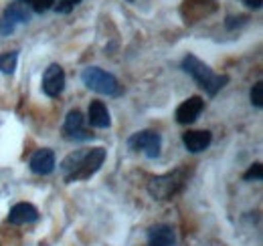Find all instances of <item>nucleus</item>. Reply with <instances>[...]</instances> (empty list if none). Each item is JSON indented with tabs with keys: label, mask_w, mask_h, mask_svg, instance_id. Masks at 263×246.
I'll list each match as a JSON object with an SVG mask.
<instances>
[{
	"label": "nucleus",
	"mask_w": 263,
	"mask_h": 246,
	"mask_svg": "<svg viewBox=\"0 0 263 246\" xmlns=\"http://www.w3.org/2000/svg\"><path fill=\"white\" fill-rule=\"evenodd\" d=\"M243 2H245L249 8H255V10H257V8H261L263 0H243Z\"/></svg>",
	"instance_id": "aec40b11"
},
{
	"label": "nucleus",
	"mask_w": 263,
	"mask_h": 246,
	"mask_svg": "<svg viewBox=\"0 0 263 246\" xmlns=\"http://www.w3.org/2000/svg\"><path fill=\"white\" fill-rule=\"evenodd\" d=\"M202 109H204L202 97L193 95V97H189L186 101H182L176 107V121L180 123V125H191V123H195L198 119V115L202 113Z\"/></svg>",
	"instance_id": "1a4fd4ad"
},
{
	"label": "nucleus",
	"mask_w": 263,
	"mask_h": 246,
	"mask_svg": "<svg viewBox=\"0 0 263 246\" xmlns=\"http://www.w3.org/2000/svg\"><path fill=\"white\" fill-rule=\"evenodd\" d=\"M87 121L91 127H98V129H105L111 125V117H109V111L105 107L103 101H91L89 103V109H87Z\"/></svg>",
	"instance_id": "4468645a"
},
{
	"label": "nucleus",
	"mask_w": 263,
	"mask_h": 246,
	"mask_svg": "<svg viewBox=\"0 0 263 246\" xmlns=\"http://www.w3.org/2000/svg\"><path fill=\"white\" fill-rule=\"evenodd\" d=\"M65 89V71L59 65H49L43 75V93L51 99L59 97Z\"/></svg>",
	"instance_id": "6e6552de"
},
{
	"label": "nucleus",
	"mask_w": 263,
	"mask_h": 246,
	"mask_svg": "<svg viewBox=\"0 0 263 246\" xmlns=\"http://www.w3.org/2000/svg\"><path fill=\"white\" fill-rule=\"evenodd\" d=\"M128 148L132 152H142L146 157L154 159L160 155V148H162V137L158 131H152V129H144V131H138L134 133L130 139H128Z\"/></svg>",
	"instance_id": "39448f33"
},
{
	"label": "nucleus",
	"mask_w": 263,
	"mask_h": 246,
	"mask_svg": "<svg viewBox=\"0 0 263 246\" xmlns=\"http://www.w3.org/2000/svg\"><path fill=\"white\" fill-rule=\"evenodd\" d=\"M31 6H33L34 12H39V14H43V12H47L53 4H57V0H31L29 2Z\"/></svg>",
	"instance_id": "6ab92c4d"
},
{
	"label": "nucleus",
	"mask_w": 263,
	"mask_h": 246,
	"mask_svg": "<svg viewBox=\"0 0 263 246\" xmlns=\"http://www.w3.org/2000/svg\"><path fill=\"white\" fill-rule=\"evenodd\" d=\"M176 234L168 224H156L148 230V246H174Z\"/></svg>",
	"instance_id": "ddd939ff"
},
{
	"label": "nucleus",
	"mask_w": 263,
	"mask_h": 246,
	"mask_svg": "<svg viewBox=\"0 0 263 246\" xmlns=\"http://www.w3.org/2000/svg\"><path fill=\"white\" fill-rule=\"evenodd\" d=\"M81 81H83V85L87 89L99 93V95L118 97L122 93V85L118 83V79L111 73H107V71H103L99 67H87V69H83Z\"/></svg>",
	"instance_id": "20e7f679"
},
{
	"label": "nucleus",
	"mask_w": 263,
	"mask_h": 246,
	"mask_svg": "<svg viewBox=\"0 0 263 246\" xmlns=\"http://www.w3.org/2000/svg\"><path fill=\"white\" fill-rule=\"evenodd\" d=\"M263 178V168H261V163H253L245 174H243V180L245 182H251V180H261Z\"/></svg>",
	"instance_id": "dca6fc26"
},
{
	"label": "nucleus",
	"mask_w": 263,
	"mask_h": 246,
	"mask_svg": "<svg viewBox=\"0 0 263 246\" xmlns=\"http://www.w3.org/2000/svg\"><path fill=\"white\" fill-rule=\"evenodd\" d=\"M211 141H213V135L206 129L204 131H186V133H182V144L191 154L204 152L211 146Z\"/></svg>",
	"instance_id": "f8f14e48"
},
{
	"label": "nucleus",
	"mask_w": 263,
	"mask_h": 246,
	"mask_svg": "<svg viewBox=\"0 0 263 246\" xmlns=\"http://www.w3.org/2000/svg\"><path fill=\"white\" fill-rule=\"evenodd\" d=\"M79 2H81V0H59V2L55 4V10H57L59 14H69Z\"/></svg>",
	"instance_id": "a211bd4d"
},
{
	"label": "nucleus",
	"mask_w": 263,
	"mask_h": 246,
	"mask_svg": "<svg viewBox=\"0 0 263 246\" xmlns=\"http://www.w3.org/2000/svg\"><path fill=\"white\" fill-rule=\"evenodd\" d=\"M21 2H31V0H21Z\"/></svg>",
	"instance_id": "412c9836"
},
{
	"label": "nucleus",
	"mask_w": 263,
	"mask_h": 246,
	"mask_svg": "<svg viewBox=\"0 0 263 246\" xmlns=\"http://www.w3.org/2000/svg\"><path fill=\"white\" fill-rule=\"evenodd\" d=\"M105 161V150L103 148H91V150H75L61 161V174L67 184L89 180Z\"/></svg>",
	"instance_id": "f257e3e1"
},
{
	"label": "nucleus",
	"mask_w": 263,
	"mask_h": 246,
	"mask_svg": "<svg viewBox=\"0 0 263 246\" xmlns=\"http://www.w3.org/2000/svg\"><path fill=\"white\" fill-rule=\"evenodd\" d=\"M189 176H191L189 168L180 166V168H176L168 174L152 178L148 182V192L154 200H170L172 196H176L184 188V184L189 182Z\"/></svg>",
	"instance_id": "7ed1b4c3"
},
{
	"label": "nucleus",
	"mask_w": 263,
	"mask_h": 246,
	"mask_svg": "<svg viewBox=\"0 0 263 246\" xmlns=\"http://www.w3.org/2000/svg\"><path fill=\"white\" fill-rule=\"evenodd\" d=\"M182 69H184V73H189L197 81L198 87H202L211 97H215L217 93L229 83V77L227 75H217L206 63H202L195 55H186L182 59Z\"/></svg>",
	"instance_id": "f03ea898"
},
{
	"label": "nucleus",
	"mask_w": 263,
	"mask_h": 246,
	"mask_svg": "<svg viewBox=\"0 0 263 246\" xmlns=\"http://www.w3.org/2000/svg\"><path fill=\"white\" fill-rule=\"evenodd\" d=\"M29 166H31V172L36 174V176H49V174L55 170V166H57L53 150H49V148L36 150V152L31 155Z\"/></svg>",
	"instance_id": "9d476101"
},
{
	"label": "nucleus",
	"mask_w": 263,
	"mask_h": 246,
	"mask_svg": "<svg viewBox=\"0 0 263 246\" xmlns=\"http://www.w3.org/2000/svg\"><path fill=\"white\" fill-rule=\"evenodd\" d=\"M31 20V14L29 10L23 6V4H10L4 12H2V18H0V34L2 36H8L16 31L18 25H27Z\"/></svg>",
	"instance_id": "423d86ee"
},
{
	"label": "nucleus",
	"mask_w": 263,
	"mask_h": 246,
	"mask_svg": "<svg viewBox=\"0 0 263 246\" xmlns=\"http://www.w3.org/2000/svg\"><path fill=\"white\" fill-rule=\"evenodd\" d=\"M39 220V210L29 202H18L10 208L8 212V222L14 226H23V224H33Z\"/></svg>",
	"instance_id": "9b49d317"
},
{
	"label": "nucleus",
	"mask_w": 263,
	"mask_h": 246,
	"mask_svg": "<svg viewBox=\"0 0 263 246\" xmlns=\"http://www.w3.org/2000/svg\"><path fill=\"white\" fill-rule=\"evenodd\" d=\"M18 63V51H8L0 55V73L4 75H12Z\"/></svg>",
	"instance_id": "2eb2a0df"
},
{
	"label": "nucleus",
	"mask_w": 263,
	"mask_h": 246,
	"mask_svg": "<svg viewBox=\"0 0 263 246\" xmlns=\"http://www.w3.org/2000/svg\"><path fill=\"white\" fill-rule=\"evenodd\" d=\"M63 133H65L67 139H73V141H85V139H91L93 133H89L85 129V117L81 111L73 109L69 111L63 123Z\"/></svg>",
	"instance_id": "0eeeda50"
},
{
	"label": "nucleus",
	"mask_w": 263,
	"mask_h": 246,
	"mask_svg": "<svg viewBox=\"0 0 263 246\" xmlns=\"http://www.w3.org/2000/svg\"><path fill=\"white\" fill-rule=\"evenodd\" d=\"M251 105H255V107H261L263 105V83L261 81H257L255 85H253V89H251Z\"/></svg>",
	"instance_id": "f3484780"
}]
</instances>
